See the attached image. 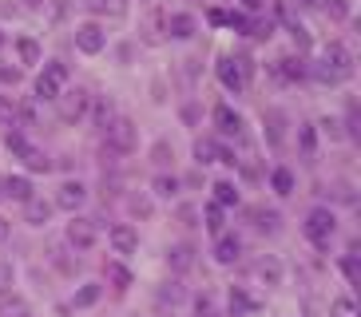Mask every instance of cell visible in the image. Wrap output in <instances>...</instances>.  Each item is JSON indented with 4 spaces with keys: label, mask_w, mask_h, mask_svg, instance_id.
<instances>
[{
    "label": "cell",
    "mask_w": 361,
    "mask_h": 317,
    "mask_svg": "<svg viewBox=\"0 0 361 317\" xmlns=\"http://www.w3.org/2000/svg\"><path fill=\"white\" fill-rule=\"evenodd\" d=\"M4 147H8L12 155H24V147H28V143H24L20 131H8V135H4Z\"/></svg>",
    "instance_id": "cell-37"
},
{
    "label": "cell",
    "mask_w": 361,
    "mask_h": 317,
    "mask_svg": "<svg viewBox=\"0 0 361 317\" xmlns=\"http://www.w3.org/2000/svg\"><path fill=\"white\" fill-rule=\"evenodd\" d=\"M104 44H107V32H104V24L87 20V24H80V28H75V48H80L84 56H96V52H104Z\"/></svg>",
    "instance_id": "cell-5"
},
{
    "label": "cell",
    "mask_w": 361,
    "mask_h": 317,
    "mask_svg": "<svg viewBox=\"0 0 361 317\" xmlns=\"http://www.w3.org/2000/svg\"><path fill=\"white\" fill-rule=\"evenodd\" d=\"M24 4H32V8H40V4H44V0H24Z\"/></svg>",
    "instance_id": "cell-49"
},
{
    "label": "cell",
    "mask_w": 361,
    "mask_h": 317,
    "mask_svg": "<svg viewBox=\"0 0 361 317\" xmlns=\"http://www.w3.org/2000/svg\"><path fill=\"white\" fill-rule=\"evenodd\" d=\"M238 254H243L238 234H219V242H214V262H219V266H234V262H238Z\"/></svg>",
    "instance_id": "cell-9"
},
{
    "label": "cell",
    "mask_w": 361,
    "mask_h": 317,
    "mask_svg": "<svg viewBox=\"0 0 361 317\" xmlns=\"http://www.w3.org/2000/svg\"><path fill=\"white\" fill-rule=\"evenodd\" d=\"M155 163H167V143H155Z\"/></svg>",
    "instance_id": "cell-45"
},
{
    "label": "cell",
    "mask_w": 361,
    "mask_h": 317,
    "mask_svg": "<svg viewBox=\"0 0 361 317\" xmlns=\"http://www.w3.org/2000/svg\"><path fill=\"white\" fill-rule=\"evenodd\" d=\"M278 75H282V80H302V75H306V63L298 60V56H282V60H278Z\"/></svg>",
    "instance_id": "cell-19"
},
{
    "label": "cell",
    "mask_w": 361,
    "mask_h": 317,
    "mask_svg": "<svg viewBox=\"0 0 361 317\" xmlns=\"http://www.w3.org/2000/svg\"><path fill=\"white\" fill-rule=\"evenodd\" d=\"M290 36H294V44H298V52H306V48H310V32L302 28V24H294V28H290Z\"/></svg>",
    "instance_id": "cell-41"
},
{
    "label": "cell",
    "mask_w": 361,
    "mask_h": 317,
    "mask_svg": "<svg viewBox=\"0 0 361 317\" xmlns=\"http://www.w3.org/2000/svg\"><path fill=\"white\" fill-rule=\"evenodd\" d=\"M16 56H20V63H40V44L32 36H20L16 40Z\"/></svg>",
    "instance_id": "cell-20"
},
{
    "label": "cell",
    "mask_w": 361,
    "mask_h": 317,
    "mask_svg": "<svg viewBox=\"0 0 361 317\" xmlns=\"http://www.w3.org/2000/svg\"><path fill=\"white\" fill-rule=\"evenodd\" d=\"M214 127H219L223 135H243V116H238L231 104H219L214 107Z\"/></svg>",
    "instance_id": "cell-10"
},
{
    "label": "cell",
    "mask_w": 361,
    "mask_h": 317,
    "mask_svg": "<svg viewBox=\"0 0 361 317\" xmlns=\"http://www.w3.org/2000/svg\"><path fill=\"white\" fill-rule=\"evenodd\" d=\"M306 238L314 246H329V238H334V214L326 211V206H318V211H310L306 214Z\"/></svg>",
    "instance_id": "cell-4"
},
{
    "label": "cell",
    "mask_w": 361,
    "mask_h": 317,
    "mask_svg": "<svg viewBox=\"0 0 361 317\" xmlns=\"http://www.w3.org/2000/svg\"><path fill=\"white\" fill-rule=\"evenodd\" d=\"M60 99H64V119L68 123H80V119L87 116V104H92L87 92H68V95H60Z\"/></svg>",
    "instance_id": "cell-11"
},
{
    "label": "cell",
    "mask_w": 361,
    "mask_h": 317,
    "mask_svg": "<svg viewBox=\"0 0 361 317\" xmlns=\"http://www.w3.org/2000/svg\"><path fill=\"white\" fill-rule=\"evenodd\" d=\"M16 123V107H12L8 95H0V127H12Z\"/></svg>",
    "instance_id": "cell-33"
},
{
    "label": "cell",
    "mask_w": 361,
    "mask_h": 317,
    "mask_svg": "<svg viewBox=\"0 0 361 317\" xmlns=\"http://www.w3.org/2000/svg\"><path fill=\"white\" fill-rule=\"evenodd\" d=\"M322 68H329V72L338 75V80H345V75L353 72V56H350V48L345 44H326V52H322Z\"/></svg>",
    "instance_id": "cell-6"
},
{
    "label": "cell",
    "mask_w": 361,
    "mask_h": 317,
    "mask_svg": "<svg viewBox=\"0 0 361 317\" xmlns=\"http://www.w3.org/2000/svg\"><path fill=\"white\" fill-rule=\"evenodd\" d=\"M107 242H111L116 254H135L139 250V238H135L131 226H111V230H107Z\"/></svg>",
    "instance_id": "cell-12"
},
{
    "label": "cell",
    "mask_w": 361,
    "mask_h": 317,
    "mask_svg": "<svg viewBox=\"0 0 361 317\" xmlns=\"http://www.w3.org/2000/svg\"><path fill=\"white\" fill-rule=\"evenodd\" d=\"M107 282H116L119 290H128V285H131V270H128V266H119V262H107Z\"/></svg>",
    "instance_id": "cell-26"
},
{
    "label": "cell",
    "mask_w": 361,
    "mask_h": 317,
    "mask_svg": "<svg viewBox=\"0 0 361 317\" xmlns=\"http://www.w3.org/2000/svg\"><path fill=\"white\" fill-rule=\"evenodd\" d=\"M0 44H4V36H0Z\"/></svg>",
    "instance_id": "cell-51"
},
{
    "label": "cell",
    "mask_w": 361,
    "mask_h": 317,
    "mask_svg": "<svg viewBox=\"0 0 361 317\" xmlns=\"http://www.w3.org/2000/svg\"><path fill=\"white\" fill-rule=\"evenodd\" d=\"M195 158H199L202 167H207V163H223V147H219L214 139H199V143H195Z\"/></svg>",
    "instance_id": "cell-17"
},
{
    "label": "cell",
    "mask_w": 361,
    "mask_h": 317,
    "mask_svg": "<svg viewBox=\"0 0 361 317\" xmlns=\"http://www.w3.org/2000/svg\"><path fill=\"white\" fill-rule=\"evenodd\" d=\"M314 75H318L322 84H338V75L329 72V68H322V63H318V68H314Z\"/></svg>",
    "instance_id": "cell-43"
},
{
    "label": "cell",
    "mask_w": 361,
    "mask_h": 317,
    "mask_svg": "<svg viewBox=\"0 0 361 317\" xmlns=\"http://www.w3.org/2000/svg\"><path fill=\"white\" fill-rule=\"evenodd\" d=\"M195 28H199V24H195L191 12H175V16H167V36L171 40H191Z\"/></svg>",
    "instance_id": "cell-13"
},
{
    "label": "cell",
    "mask_w": 361,
    "mask_h": 317,
    "mask_svg": "<svg viewBox=\"0 0 361 317\" xmlns=\"http://www.w3.org/2000/svg\"><path fill=\"white\" fill-rule=\"evenodd\" d=\"M334 317H361L357 306H353V297H338L334 302Z\"/></svg>",
    "instance_id": "cell-34"
},
{
    "label": "cell",
    "mask_w": 361,
    "mask_h": 317,
    "mask_svg": "<svg viewBox=\"0 0 361 317\" xmlns=\"http://www.w3.org/2000/svg\"><path fill=\"white\" fill-rule=\"evenodd\" d=\"M258 4H262V0H246V8H258Z\"/></svg>",
    "instance_id": "cell-48"
},
{
    "label": "cell",
    "mask_w": 361,
    "mask_h": 317,
    "mask_svg": "<svg viewBox=\"0 0 361 317\" xmlns=\"http://www.w3.org/2000/svg\"><path fill=\"white\" fill-rule=\"evenodd\" d=\"M255 278L262 285H282V266H278L274 258H262V262L255 266Z\"/></svg>",
    "instance_id": "cell-16"
},
{
    "label": "cell",
    "mask_w": 361,
    "mask_h": 317,
    "mask_svg": "<svg viewBox=\"0 0 361 317\" xmlns=\"http://www.w3.org/2000/svg\"><path fill=\"white\" fill-rule=\"evenodd\" d=\"M270 187H274L278 194H290V190H294V175H290L286 167H278L274 175H270Z\"/></svg>",
    "instance_id": "cell-27"
},
{
    "label": "cell",
    "mask_w": 361,
    "mask_h": 317,
    "mask_svg": "<svg viewBox=\"0 0 361 317\" xmlns=\"http://www.w3.org/2000/svg\"><path fill=\"white\" fill-rule=\"evenodd\" d=\"M151 190H155L159 199H175V194H179V179H175V175H159V179L151 182Z\"/></svg>",
    "instance_id": "cell-22"
},
{
    "label": "cell",
    "mask_w": 361,
    "mask_h": 317,
    "mask_svg": "<svg viewBox=\"0 0 361 317\" xmlns=\"http://www.w3.org/2000/svg\"><path fill=\"white\" fill-rule=\"evenodd\" d=\"M16 116H20V119H24V123H28V127H40V99H36V95H32V99H24V104H20V111H16Z\"/></svg>",
    "instance_id": "cell-24"
},
{
    "label": "cell",
    "mask_w": 361,
    "mask_h": 317,
    "mask_svg": "<svg viewBox=\"0 0 361 317\" xmlns=\"http://www.w3.org/2000/svg\"><path fill=\"white\" fill-rule=\"evenodd\" d=\"M270 143H282V111H270Z\"/></svg>",
    "instance_id": "cell-39"
},
{
    "label": "cell",
    "mask_w": 361,
    "mask_h": 317,
    "mask_svg": "<svg viewBox=\"0 0 361 317\" xmlns=\"http://www.w3.org/2000/svg\"><path fill=\"white\" fill-rule=\"evenodd\" d=\"M250 72H255L250 56H223V60H219V84H223L226 92H234V95L250 84Z\"/></svg>",
    "instance_id": "cell-1"
},
{
    "label": "cell",
    "mask_w": 361,
    "mask_h": 317,
    "mask_svg": "<svg viewBox=\"0 0 361 317\" xmlns=\"http://www.w3.org/2000/svg\"><path fill=\"white\" fill-rule=\"evenodd\" d=\"M64 84H68V63L48 60V63H44V72H40V80H36V99H40V104H48V99H60Z\"/></svg>",
    "instance_id": "cell-2"
},
{
    "label": "cell",
    "mask_w": 361,
    "mask_h": 317,
    "mask_svg": "<svg viewBox=\"0 0 361 317\" xmlns=\"http://www.w3.org/2000/svg\"><path fill=\"white\" fill-rule=\"evenodd\" d=\"M329 16L334 20H345L350 16V0H329Z\"/></svg>",
    "instance_id": "cell-40"
},
{
    "label": "cell",
    "mask_w": 361,
    "mask_h": 317,
    "mask_svg": "<svg viewBox=\"0 0 361 317\" xmlns=\"http://www.w3.org/2000/svg\"><path fill=\"white\" fill-rule=\"evenodd\" d=\"M0 199H4V179H0Z\"/></svg>",
    "instance_id": "cell-50"
},
{
    "label": "cell",
    "mask_w": 361,
    "mask_h": 317,
    "mask_svg": "<svg viewBox=\"0 0 361 317\" xmlns=\"http://www.w3.org/2000/svg\"><path fill=\"white\" fill-rule=\"evenodd\" d=\"M24 163H28V170H48L52 167V163H48V155H44V151H36V147H24Z\"/></svg>",
    "instance_id": "cell-30"
},
{
    "label": "cell",
    "mask_w": 361,
    "mask_h": 317,
    "mask_svg": "<svg viewBox=\"0 0 361 317\" xmlns=\"http://www.w3.org/2000/svg\"><path fill=\"white\" fill-rule=\"evenodd\" d=\"M104 131H107V143H104L107 155H128V151H135V123L131 119L116 116Z\"/></svg>",
    "instance_id": "cell-3"
},
{
    "label": "cell",
    "mask_w": 361,
    "mask_h": 317,
    "mask_svg": "<svg viewBox=\"0 0 361 317\" xmlns=\"http://www.w3.org/2000/svg\"><path fill=\"white\" fill-rule=\"evenodd\" d=\"M322 127H326V131H329V135H334V139H338V135H341V131H338V127H341V123H338V119H322Z\"/></svg>",
    "instance_id": "cell-44"
},
{
    "label": "cell",
    "mask_w": 361,
    "mask_h": 317,
    "mask_svg": "<svg viewBox=\"0 0 361 317\" xmlns=\"http://www.w3.org/2000/svg\"><path fill=\"white\" fill-rule=\"evenodd\" d=\"M226 24H231L234 32H246V36H250V16H243V12H231V16H226Z\"/></svg>",
    "instance_id": "cell-38"
},
{
    "label": "cell",
    "mask_w": 361,
    "mask_h": 317,
    "mask_svg": "<svg viewBox=\"0 0 361 317\" xmlns=\"http://www.w3.org/2000/svg\"><path fill=\"white\" fill-rule=\"evenodd\" d=\"M68 242H72L80 254L92 250V246H96V226H92V218H72L68 222Z\"/></svg>",
    "instance_id": "cell-7"
},
{
    "label": "cell",
    "mask_w": 361,
    "mask_h": 317,
    "mask_svg": "<svg viewBox=\"0 0 361 317\" xmlns=\"http://www.w3.org/2000/svg\"><path fill=\"white\" fill-rule=\"evenodd\" d=\"M298 4H302V8H318L322 0H298Z\"/></svg>",
    "instance_id": "cell-47"
},
{
    "label": "cell",
    "mask_w": 361,
    "mask_h": 317,
    "mask_svg": "<svg viewBox=\"0 0 361 317\" xmlns=\"http://www.w3.org/2000/svg\"><path fill=\"white\" fill-rule=\"evenodd\" d=\"M0 84H20V68H0Z\"/></svg>",
    "instance_id": "cell-42"
},
{
    "label": "cell",
    "mask_w": 361,
    "mask_h": 317,
    "mask_svg": "<svg viewBox=\"0 0 361 317\" xmlns=\"http://www.w3.org/2000/svg\"><path fill=\"white\" fill-rule=\"evenodd\" d=\"M255 309H258L255 297L246 294V290H238V285H234V290H231V313H234V317H243V313H255Z\"/></svg>",
    "instance_id": "cell-18"
},
{
    "label": "cell",
    "mask_w": 361,
    "mask_h": 317,
    "mask_svg": "<svg viewBox=\"0 0 361 317\" xmlns=\"http://www.w3.org/2000/svg\"><path fill=\"white\" fill-rule=\"evenodd\" d=\"M111 119H116V111H111V99H99V104H96V123L107 127Z\"/></svg>",
    "instance_id": "cell-35"
},
{
    "label": "cell",
    "mask_w": 361,
    "mask_h": 317,
    "mask_svg": "<svg viewBox=\"0 0 361 317\" xmlns=\"http://www.w3.org/2000/svg\"><path fill=\"white\" fill-rule=\"evenodd\" d=\"M99 294H104V285H84L80 294H75V309H87V306H96Z\"/></svg>",
    "instance_id": "cell-28"
},
{
    "label": "cell",
    "mask_w": 361,
    "mask_h": 317,
    "mask_svg": "<svg viewBox=\"0 0 361 317\" xmlns=\"http://www.w3.org/2000/svg\"><path fill=\"white\" fill-rule=\"evenodd\" d=\"M191 254H195V250H191V246H175V250H171V254H167V262H171V266H175V270H187V266H191V262H195Z\"/></svg>",
    "instance_id": "cell-31"
},
{
    "label": "cell",
    "mask_w": 361,
    "mask_h": 317,
    "mask_svg": "<svg viewBox=\"0 0 361 317\" xmlns=\"http://www.w3.org/2000/svg\"><path fill=\"white\" fill-rule=\"evenodd\" d=\"M214 202H219V206H238V190H234L231 179L214 182Z\"/></svg>",
    "instance_id": "cell-21"
},
{
    "label": "cell",
    "mask_w": 361,
    "mask_h": 317,
    "mask_svg": "<svg viewBox=\"0 0 361 317\" xmlns=\"http://www.w3.org/2000/svg\"><path fill=\"white\" fill-rule=\"evenodd\" d=\"M341 274L350 278V285H361V262H357V254H345V258H341Z\"/></svg>",
    "instance_id": "cell-29"
},
{
    "label": "cell",
    "mask_w": 361,
    "mask_h": 317,
    "mask_svg": "<svg viewBox=\"0 0 361 317\" xmlns=\"http://www.w3.org/2000/svg\"><path fill=\"white\" fill-rule=\"evenodd\" d=\"M298 143H302V151H306V155H314V127H310V123L298 127Z\"/></svg>",
    "instance_id": "cell-36"
},
{
    "label": "cell",
    "mask_w": 361,
    "mask_h": 317,
    "mask_svg": "<svg viewBox=\"0 0 361 317\" xmlns=\"http://www.w3.org/2000/svg\"><path fill=\"white\" fill-rule=\"evenodd\" d=\"M24 218H28V226H48V218H52V202L28 199L24 202Z\"/></svg>",
    "instance_id": "cell-14"
},
{
    "label": "cell",
    "mask_w": 361,
    "mask_h": 317,
    "mask_svg": "<svg viewBox=\"0 0 361 317\" xmlns=\"http://www.w3.org/2000/svg\"><path fill=\"white\" fill-rule=\"evenodd\" d=\"M0 317H28V302L24 297H4L0 302Z\"/></svg>",
    "instance_id": "cell-23"
},
{
    "label": "cell",
    "mask_w": 361,
    "mask_h": 317,
    "mask_svg": "<svg viewBox=\"0 0 361 317\" xmlns=\"http://www.w3.org/2000/svg\"><path fill=\"white\" fill-rule=\"evenodd\" d=\"M202 218H207V230H211V234H223V222H226V214H223V206H219V202H211Z\"/></svg>",
    "instance_id": "cell-25"
},
{
    "label": "cell",
    "mask_w": 361,
    "mask_h": 317,
    "mask_svg": "<svg viewBox=\"0 0 361 317\" xmlns=\"http://www.w3.org/2000/svg\"><path fill=\"white\" fill-rule=\"evenodd\" d=\"M4 199L28 202V199H32V182L24 179V175H12V179H4Z\"/></svg>",
    "instance_id": "cell-15"
},
{
    "label": "cell",
    "mask_w": 361,
    "mask_h": 317,
    "mask_svg": "<svg viewBox=\"0 0 361 317\" xmlns=\"http://www.w3.org/2000/svg\"><path fill=\"white\" fill-rule=\"evenodd\" d=\"M84 199H87L84 182H64V187L56 190V206H60V211H68V214L80 211V206H84Z\"/></svg>",
    "instance_id": "cell-8"
},
{
    "label": "cell",
    "mask_w": 361,
    "mask_h": 317,
    "mask_svg": "<svg viewBox=\"0 0 361 317\" xmlns=\"http://www.w3.org/2000/svg\"><path fill=\"white\" fill-rule=\"evenodd\" d=\"M92 12H111V16H123V0H87Z\"/></svg>",
    "instance_id": "cell-32"
},
{
    "label": "cell",
    "mask_w": 361,
    "mask_h": 317,
    "mask_svg": "<svg viewBox=\"0 0 361 317\" xmlns=\"http://www.w3.org/2000/svg\"><path fill=\"white\" fill-rule=\"evenodd\" d=\"M4 238H8V222L0 218V242H4Z\"/></svg>",
    "instance_id": "cell-46"
}]
</instances>
